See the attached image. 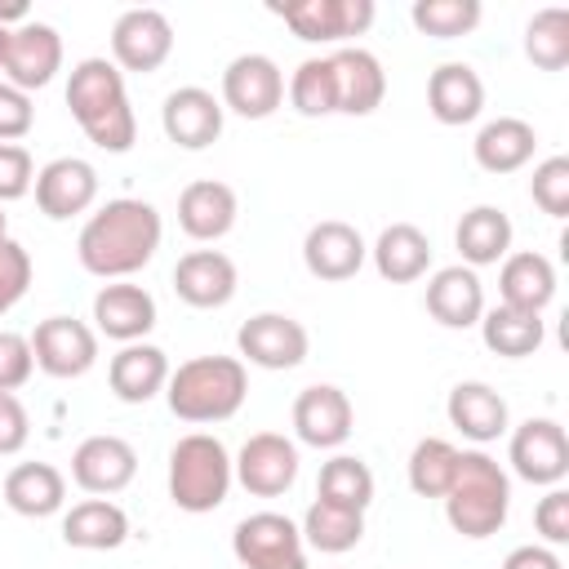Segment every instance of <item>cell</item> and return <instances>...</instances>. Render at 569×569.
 <instances>
[{"instance_id":"obj_1","label":"cell","mask_w":569,"mask_h":569,"mask_svg":"<svg viewBox=\"0 0 569 569\" xmlns=\"http://www.w3.org/2000/svg\"><path fill=\"white\" fill-rule=\"evenodd\" d=\"M160 236H164V222L156 204L120 196V200H107L98 213H89V222L76 236V258L98 280H129L156 258Z\"/></svg>"},{"instance_id":"obj_2","label":"cell","mask_w":569,"mask_h":569,"mask_svg":"<svg viewBox=\"0 0 569 569\" xmlns=\"http://www.w3.org/2000/svg\"><path fill=\"white\" fill-rule=\"evenodd\" d=\"M67 107L84 138L111 156H124L138 138V120L129 107L124 71L111 58H80L67 80Z\"/></svg>"},{"instance_id":"obj_3","label":"cell","mask_w":569,"mask_h":569,"mask_svg":"<svg viewBox=\"0 0 569 569\" xmlns=\"http://www.w3.org/2000/svg\"><path fill=\"white\" fill-rule=\"evenodd\" d=\"M244 396H249V369L240 356L182 360L178 369H169V382H164L169 413L182 422H196V427L236 418Z\"/></svg>"},{"instance_id":"obj_4","label":"cell","mask_w":569,"mask_h":569,"mask_svg":"<svg viewBox=\"0 0 569 569\" xmlns=\"http://www.w3.org/2000/svg\"><path fill=\"white\" fill-rule=\"evenodd\" d=\"M440 502H445V520L453 525V533L476 538V542L493 538L511 511V476L485 449H462L453 485Z\"/></svg>"},{"instance_id":"obj_5","label":"cell","mask_w":569,"mask_h":569,"mask_svg":"<svg viewBox=\"0 0 569 569\" xmlns=\"http://www.w3.org/2000/svg\"><path fill=\"white\" fill-rule=\"evenodd\" d=\"M231 453L218 436L209 431H187L173 449H169V498L178 511L204 516L218 511L231 493Z\"/></svg>"},{"instance_id":"obj_6","label":"cell","mask_w":569,"mask_h":569,"mask_svg":"<svg viewBox=\"0 0 569 569\" xmlns=\"http://www.w3.org/2000/svg\"><path fill=\"white\" fill-rule=\"evenodd\" d=\"M231 551L244 569H307V542L280 511H253L236 525Z\"/></svg>"},{"instance_id":"obj_7","label":"cell","mask_w":569,"mask_h":569,"mask_svg":"<svg viewBox=\"0 0 569 569\" xmlns=\"http://www.w3.org/2000/svg\"><path fill=\"white\" fill-rule=\"evenodd\" d=\"M271 13L307 44H338L373 27V0H298L271 4Z\"/></svg>"},{"instance_id":"obj_8","label":"cell","mask_w":569,"mask_h":569,"mask_svg":"<svg viewBox=\"0 0 569 569\" xmlns=\"http://www.w3.org/2000/svg\"><path fill=\"white\" fill-rule=\"evenodd\" d=\"M31 356L49 378H84L98 365V333L76 316H44L31 333Z\"/></svg>"},{"instance_id":"obj_9","label":"cell","mask_w":569,"mask_h":569,"mask_svg":"<svg viewBox=\"0 0 569 569\" xmlns=\"http://www.w3.org/2000/svg\"><path fill=\"white\" fill-rule=\"evenodd\" d=\"M222 111H236L244 120H267L284 102V71L267 53H240L222 71Z\"/></svg>"},{"instance_id":"obj_10","label":"cell","mask_w":569,"mask_h":569,"mask_svg":"<svg viewBox=\"0 0 569 569\" xmlns=\"http://www.w3.org/2000/svg\"><path fill=\"white\" fill-rule=\"evenodd\" d=\"M236 351L244 365H258V369H298L311 351V338L302 320L284 311H258L236 329Z\"/></svg>"},{"instance_id":"obj_11","label":"cell","mask_w":569,"mask_h":569,"mask_svg":"<svg viewBox=\"0 0 569 569\" xmlns=\"http://www.w3.org/2000/svg\"><path fill=\"white\" fill-rule=\"evenodd\" d=\"M507 462L529 485H542V489L560 485L569 476V436H565V427L556 418H525L511 431Z\"/></svg>"},{"instance_id":"obj_12","label":"cell","mask_w":569,"mask_h":569,"mask_svg":"<svg viewBox=\"0 0 569 569\" xmlns=\"http://www.w3.org/2000/svg\"><path fill=\"white\" fill-rule=\"evenodd\" d=\"M173 53V22L160 9H124L111 27V62L133 76H151Z\"/></svg>"},{"instance_id":"obj_13","label":"cell","mask_w":569,"mask_h":569,"mask_svg":"<svg viewBox=\"0 0 569 569\" xmlns=\"http://www.w3.org/2000/svg\"><path fill=\"white\" fill-rule=\"evenodd\" d=\"M231 471L253 498H280L298 480V445L280 431H258L240 445Z\"/></svg>"},{"instance_id":"obj_14","label":"cell","mask_w":569,"mask_h":569,"mask_svg":"<svg viewBox=\"0 0 569 569\" xmlns=\"http://www.w3.org/2000/svg\"><path fill=\"white\" fill-rule=\"evenodd\" d=\"M356 427V409L342 387L333 382H311L293 396V436L311 449H338L347 445Z\"/></svg>"},{"instance_id":"obj_15","label":"cell","mask_w":569,"mask_h":569,"mask_svg":"<svg viewBox=\"0 0 569 569\" xmlns=\"http://www.w3.org/2000/svg\"><path fill=\"white\" fill-rule=\"evenodd\" d=\"M133 476H138V449L124 436H89L71 453V480L93 498H111L129 489Z\"/></svg>"},{"instance_id":"obj_16","label":"cell","mask_w":569,"mask_h":569,"mask_svg":"<svg viewBox=\"0 0 569 569\" xmlns=\"http://www.w3.org/2000/svg\"><path fill=\"white\" fill-rule=\"evenodd\" d=\"M62 71V36L49 27V22H18L9 31V53H4V76L13 89L22 93H36L44 89L53 76Z\"/></svg>"},{"instance_id":"obj_17","label":"cell","mask_w":569,"mask_h":569,"mask_svg":"<svg viewBox=\"0 0 569 569\" xmlns=\"http://www.w3.org/2000/svg\"><path fill=\"white\" fill-rule=\"evenodd\" d=\"M222 102L209 93V89H200V84H182V89H173L169 98H164V107H160V129H164V138L173 142V147H182V151H204V147H213L218 138H222Z\"/></svg>"},{"instance_id":"obj_18","label":"cell","mask_w":569,"mask_h":569,"mask_svg":"<svg viewBox=\"0 0 569 569\" xmlns=\"http://www.w3.org/2000/svg\"><path fill=\"white\" fill-rule=\"evenodd\" d=\"M98 200V169L80 156H58L36 173V204L44 218L67 222Z\"/></svg>"},{"instance_id":"obj_19","label":"cell","mask_w":569,"mask_h":569,"mask_svg":"<svg viewBox=\"0 0 569 569\" xmlns=\"http://www.w3.org/2000/svg\"><path fill=\"white\" fill-rule=\"evenodd\" d=\"M365 258H369L365 236L342 218H325L302 236V262H307V271L316 280L342 284L365 267Z\"/></svg>"},{"instance_id":"obj_20","label":"cell","mask_w":569,"mask_h":569,"mask_svg":"<svg viewBox=\"0 0 569 569\" xmlns=\"http://www.w3.org/2000/svg\"><path fill=\"white\" fill-rule=\"evenodd\" d=\"M156 329V298L142 284L111 280L93 293V333L111 342H142Z\"/></svg>"},{"instance_id":"obj_21","label":"cell","mask_w":569,"mask_h":569,"mask_svg":"<svg viewBox=\"0 0 569 569\" xmlns=\"http://www.w3.org/2000/svg\"><path fill=\"white\" fill-rule=\"evenodd\" d=\"M236 262L222 253V249H191L178 258L173 267V293L196 307V311H213V307H227L236 298Z\"/></svg>"},{"instance_id":"obj_22","label":"cell","mask_w":569,"mask_h":569,"mask_svg":"<svg viewBox=\"0 0 569 569\" xmlns=\"http://www.w3.org/2000/svg\"><path fill=\"white\" fill-rule=\"evenodd\" d=\"M329 71H333V89H338V111L342 116H373L382 107L387 71L369 49L342 44L338 53H329Z\"/></svg>"},{"instance_id":"obj_23","label":"cell","mask_w":569,"mask_h":569,"mask_svg":"<svg viewBox=\"0 0 569 569\" xmlns=\"http://www.w3.org/2000/svg\"><path fill=\"white\" fill-rule=\"evenodd\" d=\"M236 213H240V200H236V191H231L227 182H218V178H196V182H187L182 196H178V227H182L191 240H200V244L222 240V236L236 227Z\"/></svg>"},{"instance_id":"obj_24","label":"cell","mask_w":569,"mask_h":569,"mask_svg":"<svg viewBox=\"0 0 569 569\" xmlns=\"http://www.w3.org/2000/svg\"><path fill=\"white\" fill-rule=\"evenodd\" d=\"M422 302H427V311H431L436 325H445V329H471L485 316V284H480V276L471 267L453 262V267H440L427 280Z\"/></svg>"},{"instance_id":"obj_25","label":"cell","mask_w":569,"mask_h":569,"mask_svg":"<svg viewBox=\"0 0 569 569\" xmlns=\"http://www.w3.org/2000/svg\"><path fill=\"white\" fill-rule=\"evenodd\" d=\"M169 382V356L156 342H124L107 365V387L124 405H147Z\"/></svg>"},{"instance_id":"obj_26","label":"cell","mask_w":569,"mask_h":569,"mask_svg":"<svg viewBox=\"0 0 569 569\" xmlns=\"http://www.w3.org/2000/svg\"><path fill=\"white\" fill-rule=\"evenodd\" d=\"M445 413H449V427L462 431L471 445H489V440L507 436V427H511L507 400L489 382H480V378L458 382L449 391V400H445Z\"/></svg>"},{"instance_id":"obj_27","label":"cell","mask_w":569,"mask_h":569,"mask_svg":"<svg viewBox=\"0 0 569 569\" xmlns=\"http://www.w3.org/2000/svg\"><path fill=\"white\" fill-rule=\"evenodd\" d=\"M427 111L440 124H471L485 111V80L471 62H440L427 76Z\"/></svg>"},{"instance_id":"obj_28","label":"cell","mask_w":569,"mask_h":569,"mask_svg":"<svg viewBox=\"0 0 569 569\" xmlns=\"http://www.w3.org/2000/svg\"><path fill=\"white\" fill-rule=\"evenodd\" d=\"M498 293H502V307L542 316L547 302L556 298V267H551V258L538 253V249L507 253L502 267H498Z\"/></svg>"},{"instance_id":"obj_29","label":"cell","mask_w":569,"mask_h":569,"mask_svg":"<svg viewBox=\"0 0 569 569\" xmlns=\"http://www.w3.org/2000/svg\"><path fill=\"white\" fill-rule=\"evenodd\" d=\"M538 151V129L520 116H498L489 124H480L476 142H471V156L485 173H516L533 160Z\"/></svg>"},{"instance_id":"obj_30","label":"cell","mask_w":569,"mask_h":569,"mask_svg":"<svg viewBox=\"0 0 569 569\" xmlns=\"http://www.w3.org/2000/svg\"><path fill=\"white\" fill-rule=\"evenodd\" d=\"M511 236H516V227H511L507 209H498V204H476L453 227V244L462 253V267H471V271L502 262L511 253Z\"/></svg>"},{"instance_id":"obj_31","label":"cell","mask_w":569,"mask_h":569,"mask_svg":"<svg viewBox=\"0 0 569 569\" xmlns=\"http://www.w3.org/2000/svg\"><path fill=\"white\" fill-rule=\"evenodd\" d=\"M369 258H373V267H378L382 280H391V284H413V280H422L427 267H431V240H427V231L413 227V222H391V227L378 231Z\"/></svg>"},{"instance_id":"obj_32","label":"cell","mask_w":569,"mask_h":569,"mask_svg":"<svg viewBox=\"0 0 569 569\" xmlns=\"http://www.w3.org/2000/svg\"><path fill=\"white\" fill-rule=\"evenodd\" d=\"M4 502L27 520L58 516L67 502V476L53 462H18L4 476Z\"/></svg>"},{"instance_id":"obj_33","label":"cell","mask_w":569,"mask_h":569,"mask_svg":"<svg viewBox=\"0 0 569 569\" xmlns=\"http://www.w3.org/2000/svg\"><path fill=\"white\" fill-rule=\"evenodd\" d=\"M129 538V516L111 498H84L62 516V542L76 551H116Z\"/></svg>"},{"instance_id":"obj_34","label":"cell","mask_w":569,"mask_h":569,"mask_svg":"<svg viewBox=\"0 0 569 569\" xmlns=\"http://www.w3.org/2000/svg\"><path fill=\"white\" fill-rule=\"evenodd\" d=\"M480 338H485V347L493 351V356H502V360H525V356H533L538 347H542V338H547V325H542V316H529V311H511V307H489L485 316H480Z\"/></svg>"},{"instance_id":"obj_35","label":"cell","mask_w":569,"mask_h":569,"mask_svg":"<svg viewBox=\"0 0 569 569\" xmlns=\"http://www.w3.org/2000/svg\"><path fill=\"white\" fill-rule=\"evenodd\" d=\"M302 542L311 551H325V556H342L351 551L360 538H365V511H351V507H333L325 498H316L298 525Z\"/></svg>"},{"instance_id":"obj_36","label":"cell","mask_w":569,"mask_h":569,"mask_svg":"<svg viewBox=\"0 0 569 569\" xmlns=\"http://www.w3.org/2000/svg\"><path fill=\"white\" fill-rule=\"evenodd\" d=\"M316 498H325V502H333V507L369 511V502H373V471H369V462L356 458V453H333V458L320 467Z\"/></svg>"},{"instance_id":"obj_37","label":"cell","mask_w":569,"mask_h":569,"mask_svg":"<svg viewBox=\"0 0 569 569\" xmlns=\"http://www.w3.org/2000/svg\"><path fill=\"white\" fill-rule=\"evenodd\" d=\"M458 453L445 436H422L405 462V476H409V489L418 498H445L449 485H453V471H458Z\"/></svg>"},{"instance_id":"obj_38","label":"cell","mask_w":569,"mask_h":569,"mask_svg":"<svg viewBox=\"0 0 569 569\" xmlns=\"http://www.w3.org/2000/svg\"><path fill=\"white\" fill-rule=\"evenodd\" d=\"M525 58L538 71H565L569 67V9H538L525 22Z\"/></svg>"},{"instance_id":"obj_39","label":"cell","mask_w":569,"mask_h":569,"mask_svg":"<svg viewBox=\"0 0 569 569\" xmlns=\"http://www.w3.org/2000/svg\"><path fill=\"white\" fill-rule=\"evenodd\" d=\"M289 93V107L307 120H320V116H333L338 111V89H333V71H329V58H302L284 84Z\"/></svg>"},{"instance_id":"obj_40","label":"cell","mask_w":569,"mask_h":569,"mask_svg":"<svg viewBox=\"0 0 569 569\" xmlns=\"http://www.w3.org/2000/svg\"><path fill=\"white\" fill-rule=\"evenodd\" d=\"M480 0H413L409 18L431 40H458L480 27Z\"/></svg>"},{"instance_id":"obj_41","label":"cell","mask_w":569,"mask_h":569,"mask_svg":"<svg viewBox=\"0 0 569 569\" xmlns=\"http://www.w3.org/2000/svg\"><path fill=\"white\" fill-rule=\"evenodd\" d=\"M529 196L547 218H569V156H547L533 164Z\"/></svg>"},{"instance_id":"obj_42","label":"cell","mask_w":569,"mask_h":569,"mask_svg":"<svg viewBox=\"0 0 569 569\" xmlns=\"http://www.w3.org/2000/svg\"><path fill=\"white\" fill-rule=\"evenodd\" d=\"M31 289V253L18 240H0V316L13 311Z\"/></svg>"},{"instance_id":"obj_43","label":"cell","mask_w":569,"mask_h":569,"mask_svg":"<svg viewBox=\"0 0 569 569\" xmlns=\"http://www.w3.org/2000/svg\"><path fill=\"white\" fill-rule=\"evenodd\" d=\"M36 187V164L22 142H0V204L22 200Z\"/></svg>"},{"instance_id":"obj_44","label":"cell","mask_w":569,"mask_h":569,"mask_svg":"<svg viewBox=\"0 0 569 569\" xmlns=\"http://www.w3.org/2000/svg\"><path fill=\"white\" fill-rule=\"evenodd\" d=\"M36 373V356H31V338L0 329V391H18L27 387V378Z\"/></svg>"},{"instance_id":"obj_45","label":"cell","mask_w":569,"mask_h":569,"mask_svg":"<svg viewBox=\"0 0 569 569\" xmlns=\"http://www.w3.org/2000/svg\"><path fill=\"white\" fill-rule=\"evenodd\" d=\"M533 529L542 533L547 547L569 542V489H565V485H551V489L538 498V507H533Z\"/></svg>"},{"instance_id":"obj_46","label":"cell","mask_w":569,"mask_h":569,"mask_svg":"<svg viewBox=\"0 0 569 569\" xmlns=\"http://www.w3.org/2000/svg\"><path fill=\"white\" fill-rule=\"evenodd\" d=\"M36 124V107H31V93L13 89L9 80H0V142H18L27 138Z\"/></svg>"},{"instance_id":"obj_47","label":"cell","mask_w":569,"mask_h":569,"mask_svg":"<svg viewBox=\"0 0 569 569\" xmlns=\"http://www.w3.org/2000/svg\"><path fill=\"white\" fill-rule=\"evenodd\" d=\"M27 436H31V418H27L22 400L13 391H0V458L18 453L27 445Z\"/></svg>"},{"instance_id":"obj_48","label":"cell","mask_w":569,"mask_h":569,"mask_svg":"<svg viewBox=\"0 0 569 569\" xmlns=\"http://www.w3.org/2000/svg\"><path fill=\"white\" fill-rule=\"evenodd\" d=\"M502 569H565V560H560L547 542H525V547L507 551Z\"/></svg>"},{"instance_id":"obj_49","label":"cell","mask_w":569,"mask_h":569,"mask_svg":"<svg viewBox=\"0 0 569 569\" xmlns=\"http://www.w3.org/2000/svg\"><path fill=\"white\" fill-rule=\"evenodd\" d=\"M9 31L13 27H0V71H4V53H9Z\"/></svg>"},{"instance_id":"obj_50","label":"cell","mask_w":569,"mask_h":569,"mask_svg":"<svg viewBox=\"0 0 569 569\" xmlns=\"http://www.w3.org/2000/svg\"><path fill=\"white\" fill-rule=\"evenodd\" d=\"M0 240H9V218H4V204H0Z\"/></svg>"}]
</instances>
